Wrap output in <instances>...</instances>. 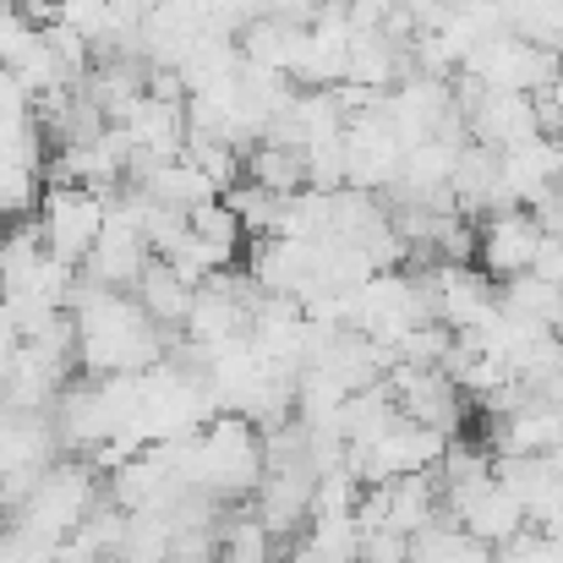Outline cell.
Masks as SVG:
<instances>
[{
    "label": "cell",
    "mask_w": 563,
    "mask_h": 563,
    "mask_svg": "<svg viewBox=\"0 0 563 563\" xmlns=\"http://www.w3.org/2000/svg\"><path fill=\"white\" fill-rule=\"evenodd\" d=\"M137 307L159 323V329H187V318H191V307H197V285H191L187 274H176L165 257H154L148 263V274L137 279Z\"/></svg>",
    "instance_id": "cell-3"
},
{
    "label": "cell",
    "mask_w": 563,
    "mask_h": 563,
    "mask_svg": "<svg viewBox=\"0 0 563 563\" xmlns=\"http://www.w3.org/2000/svg\"><path fill=\"white\" fill-rule=\"evenodd\" d=\"M38 235H44V252L82 268L88 252L99 246L104 235V197L82 187H49L38 197Z\"/></svg>",
    "instance_id": "cell-1"
},
{
    "label": "cell",
    "mask_w": 563,
    "mask_h": 563,
    "mask_svg": "<svg viewBox=\"0 0 563 563\" xmlns=\"http://www.w3.org/2000/svg\"><path fill=\"white\" fill-rule=\"evenodd\" d=\"M542 241H548V235H542V224H537L531 208H504V213H487V219L476 224V263H482L498 285H509V279H520V274L537 268Z\"/></svg>",
    "instance_id": "cell-2"
},
{
    "label": "cell",
    "mask_w": 563,
    "mask_h": 563,
    "mask_svg": "<svg viewBox=\"0 0 563 563\" xmlns=\"http://www.w3.org/2000/svg\"><path fill=\"white\" fill-rule=\"evenodd\" d=\"M246 181L274 197H296V191H307V154L285 148V143H257V148H246Z\"/></svg>",
    "instance_id": "cell-5"
},
{
    "label": "cell",
    "mask_w": 563,
    "mask_h": 563,
    "mask_svg": "<svg viewBox=\"0 0 563 563\" xmlns=\"http://www.w3.org/2000/svg\"><path fill=\"white\" fill-rule=\"evenodd\" d=\"M191 235H197V252H202L208 274H224V268L235 263L241 241H246V224H241V213H235L224 197H213V202H202V208L191 213Z\"/></svg>",
    "instance_id": "cell-4"
}]
</instances>
